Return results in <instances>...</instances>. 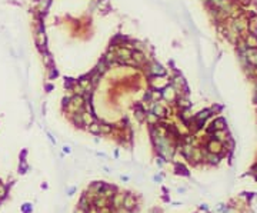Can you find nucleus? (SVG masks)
Returning <instances> with one entry per match:
<instances>
[{
    "label": "nucleus",
    "instance_id": "nucleus-11",
    "mask_svg": "<svg viewBox=\"0 0 257 213\" xmlns=\"http://www.w3.org/2000/svg\"><path fill=\"white\" fill-rule=\"evenodd\" d=\"M177 104H179V107H181V109L190 107V102H189L187 96H180V97L177 99Z\"/></svg>",
    "mask_w": 257,
    "mask_h": 213
},
{
    "label": "nucleus",
    "instance_id": "nucleus-14",
    "mask_svg": "<svg viewBox=\"0 0 257 213\" xmlns=\"http://www.w3.org/2000/svg\"><path fill=\"white\" fill-rule=\"evenodd\" d=\"M213 126H214V129L216 130H221V129H224V126H226V122H224V119H216L214 122H213Z\"/></svg>",
    "mask_w": 257,
    "mask_h": 213
},
{
    "label": "nucleus",
    "instance_id": "nucleus-10",
    "mask_svg": "<svg viewBox=\"0 0 257 213\" xmlns=\"http://www.w3.org/2000/svg\"><path fill=\"white\" fill-rule=\"evenodd\" d=\"M246 44L248 49H257V37L254 35H248L247 40H246Z\"/></svg>",
    "mask_w": 257,
    "mask_h": 213
},
{
    "label": "nucleus",
    "instance_id": "nucleus-17",
    "mask_svg": "<svg viewBox=\"0 0 257 213\" xmlns=\"http://www.w3.org/2000/svg\"><path fill=\"white\" fill-rule=\"evenodd\" d=\"M111 132V126L110 125H100V133H103V135H107V133H110Z\"/></svg>",
    "mask_w": 257,
    "mask_h": 213
},
{
    "label": "nucleus",
    "instance_id": "nucleus-18",
    "mask_svg": "<svg viewBox=\"0 0 257 213\" xmlns=\"http://www.w3.org/2000/svg\"><path fill=\"white\" fill-rule=\"evenodd\" d=\"M57 74H59V73H57L56 67L52 66V67H50V74H49V77H50V79H54V77H57Z\"/></svg>",
    "mask_w": 257,
    "mask_h": 213
},
{
    "label": "nucleus",
    "instance_id": "nucleus-16",
    "mask_svg": "<svg viewBox=\"0 0 257 213\" xmlns=\"http://www.w3.org/2000/svg\"><path fill=\"white\" fill-rule=\"evenodd\" d=\"M220 147H221V145H220L217 140H216V142H213V140H211V142L209 143V149H210V152H216V153H217V152L220 150Z\"/></svg>",
    "mask_w": 257,
    "mask_h": 213
},
{
    "label": "nucleus",
    "instance_id": "nucleus-4",
    "mask_svg": "<svg viewBox=\"0 0 257 213\" xmlns=\"http://www.w3.org/2000/svg\"><path fill=\"white\" fill-rule=\"evenodd\" d=\"M130 40L128 37L123 36V35H116L111 40H110V49H117V47H121V46H126V43Z\"/></svg>",
    "mask_w": 257,
    "mask_h": 213
},
{
    "label": "nucleus",
    "instance_id": "nucleus-13",
    "mask_svg": "<svg viewBox=\"0 0 257 213\" xmlns=\"http://www.w3.org/2000/svg\"><path fill=\"white\" fill-rule=\"evenodd\" d=\"M123 206H124L126 209H133V206H134V199H133L132 196H126V197L123 199Z\"/></svg>",
    "mask_w": 257,
    "mask_h": 213
},
{
    "label": "nucleus",
    "instance_id": "nucleus-3",
    "mask_svg": "<svg viewBox=\"0 0 257 213\" xmlns=\"http://www.w3.org/2000/svg\"><path fill=\"white\" fill-rule=\"evenodd\" d=\"M34 42L37 44V47L40 49V52L46 50V35H44V30L43 27H39L36 35H34Z\"/></svg>",
    "mask_w": 257,
    "mask_h": 213
},
{
    "label": "nucleus",
    "instance_id": "nucleus-19",
    "mask_svg": "<svg viewBox=\"0 0 257 213\" xmlns=\"http://www.w3.org/2000/svg\"><path fill=\"white\" fill-rule=\"evenodd\" d=\"M176 170H177V173H181V175H187V170L183 167V166H176Z\"/></svg>",
    "mask_w": 257,
    "mask_h": 213
},
{
    "label": "nucleus",
    "instance_id": "nucleus-15",
    "mask_svg": "<svg viewBox=\"0 0 257 213\" xmlns=\"http://www.w3.org/2000/svg\"><path fill=\"white\" fill-rule=\"evenodd\" d=\"M89 132L93 135H99L100 133V125L99 123H90L89 125Z\"/></svg>",
    "mask_w": 257,
    "mask_h": 213
},
{
    "label": "nucleus",
    "instance_id": "nucleus-21",
    "mask_svg": "<svg viewBox=\"0 0 257 213\" xmlns=\"http://www.w3.org/2000/svg\"><path fill=\"white\" fill-rule=\"evenodd\" d=\"M52 89H53V86H52V84H46V90H47V92H50Z\"/></svg>",
    "mask_w": 257,
    "mask_h": 213
},
{
    "label": "nucleus",
    "instance_id": "nucleus-9",
    "mask_svg": "<svg viewBox=\"0 0 257 213\" xmlns=\"http://www.w3.org/2000/svg\"><path fill=\"white\" fill-rule=\"evenodd\" d=\"M109 69H110V67L107 66V63H106V62H104L103 59H101V60H100V62L97 63V66H96V70H97V72H99V73H100L101 76H103V74H104V73H106V72H107Z\"/></svg>",
    "mask_w": 257,
    "mask_h": 213
},
{
    "label": "nucleus",
    "instance_id": "nucleus-6",
    "mask_svg": "<svg viewBox=\"0 0 257 213\" xmlns=\"http://www.w3.org/2000/svg\"><path fill=\"white\" fill-rule=\"evenodd\" d=\"M132 59L134 62V66H143L146 63V54L143 52H140V50H133Z\"/></svg>",
    "mask_w": 257,
    "mask_h": 213
},
{
    "label": "nucleus",
    "instance_id": "nucleus-1",
    "mask_svg": "<svg viewBox=\"0 0 257 213\" xmlns=\"http://www.w3.org/2000/svg\"><path fill=\"white\" fill-rule=\"evenodd\" d=\"M162 97L164 99V100H167V102H174L176 99H177V90L169 83V84H166L163 89H162Z\"/></svg>",
    "mask_w": 257,
    "mask_h": 213
},
{
    "label": "nucleus",
    "instance_id": "nucleus-8",
    "mask_svg": "<svg viewBox=\"0 0 257 213\" xmlns=\"http://www.w3.org/2000/svg\"><path fill=\"white\" fill-rule=\"evenodd\" d=\"M246 56H247V60L250 64L257 66V49H247Z\"/></svg>",
    "mask_w": 257,
    "mask_h": 213
},
{
    "label": "nucleus",
    "instance_id": "nucleus-12",
    "mask_svg": "<svg viewBox=\"0 0 257 213\" xmlns=\"http://www.w3.org/2000/svg\"><path fill=\"white\" fill-rule=\"evenodd\" d=\"M209 116H210V110H203V112H200V113H197V115L194 116V120L204 123V120H206Z\"/></svg>",
    "mask_w": 257,
    "mask_h": 213
},
{
    "label": "nucleus",
    "instance_id": "nucleus-2",
    "mask_svg": "<svg viewBox=\"0 0 257 213\" xmlns=\"http://www.w3.org/2000/svg\"><path fill=\"white\" fill-rule=\"evenodd\" d=\"M146 69H147V73L150 76H166V69L160 63H157V62L149 63Z\"/></svg>",
    "mask_w": 257,
    "mask_h": 213
},
{
    "label": "nucleus",
    "instance_id": "nucleus-5",
    "mask_svg": "<svg viewBox=\"0 0 257 213\" xmlns=\"http://www.w3.org/2000/svg\"><path fill=\"white\" fill-rule=\"evenodd\" d=\"M152 113H153L157 119H163V117H166L167 110H166V107H163L160 103H153V104H152Z\"/></svg>",
    "mask_w": 257,
    "mask_h": 213
},
{
    "label": "nucleus",
    "instance_id": "nucleus-20",
    "mask_svg": "<svg viewBox=\"0 0 257 213\" xmlns=\"http://www.w3.org/2000/svg\"><path fill=\"white\" fill-rule=\"evenodd\" d=\"M217 160H219V156H216V155H211V156H210V162H211V163H217Z\"/></svg>",
    "mask_w": 257,
    "mask_h": 213
},
{
    "label": "nucleus",
    "instance_id": "nucleus-23",
    "mask_svg": "<svg viewBox=\"0 0 257 213\" xmlns=\"http://www.w3.org/2000/svg\"><path fill=\"white\" fill-rule=\"evenodd\" d=\"M63 150H64L66 153H70V147H67V146H64V147H63Z\"/></svg>",
    "mask_w": 257,
    "mask_h": 213
},
{
    "label": "nucleus",
    "instance_id": "nucleus-7",
    "mask_svg": "<svg viewBox=\"0 0 257 213\" xmlns=\"http://www.w3.org/2000/svg\"><path fill=\"white\" fill-rule=\"evenodd\" d=\"M49 6H50V0H39L37 2V13L40 17H43V15L47 12Z\"/></svg>",
    "mask_w": 257,
    "mask_h": 213
},
{
    "label": "nucleus",
    "instance_id": "nucleus-22",
    "mask_svg": "<svg viewBox=\"0 0 257 213\" xmlns=\"http://www.w3.org/2000/svg\"><path fill=\"white\" fill-rule=\"evenodd\" d=\"M29 209H30V204H25V206H23V210H25V212H27Z\"/></svg>",
    "mask_w": 257,
    "mask_h": 213
}]
</instances>
